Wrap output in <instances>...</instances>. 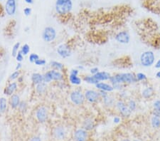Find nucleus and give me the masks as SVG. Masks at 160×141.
Here are the masks:
<instances>
[{"label":"nucleus","instance_id":"nucleus-1","mask_svg":"<svg viewBox=\"0 0 160 141\" xmlns=\"http://www.w3.org/2000/svg\"><path fill=\"white\" fill-rule=\"evenodd\" d=\"M110 81L114 85L116 83H135L137 82V78H136V75H134L133 73H120V74L114 76H111Z\"/></svg>","mask_w":160,"mask_h":141},{"label":"nucleus","instance_id":"nucleus-2","mask_svg":"<svg viewBox=\"0 0 160 141\" xmlns=\"http://www.w3.org/2000/svg\"><path fill=\"white\" fill-rule=\"evenodd\" d=\"M73 8L71 0H56V11L58 14L65 15L69 14Z\"/></svg>","mask_w":160,"mask_h":141},{"label":"nucleus","instance_id":"nucleus-3","mask_svg":"<svg viewBox=\"0 0 160 141\" xmlns=\"http://www.w3.org/2000/svg\"><path fill=\"white\" fill-rule=\"evenodd\" d=\"M140 63L144 67H150L155 61V55L152 51H146L140 56Z\"/></svg>","mask_w":160,"mask_h":141},{"label":"nucleus","instance_id":"nucleus-4","mask_svg":"<svg viewBox=\"0 0 160 141\" xmlns=\"http://www.w3.org/2000/svg\"><path fill=\"white\" fill-rule=\"evenodd\" d=\"M63 79V75L60 72L55 70H51L44 75V82L49 83L52 80L61 81Z\"/></svg>","mask_w":160,"mask_h":141},{"label":"nucleus","instance_id":"nucleus-5","mask_svg":"<svg viewBox=\"0 0 160 141\" xmlns=\"http://www.w3.org/2000/svg\"><path fill=\"white\" fill-rule=\"evenodd\" d=\"M56 37V31L51 27H48L43 32V39L46 42H51Z\"/></svg>","mask_w":160,"mask_h":141},{"label":"nucleus","instance_id":"nucleus-6","mask_svg":"<svg viewBox=\"0 0 160 141\" xmlns=\"http://www.w3.org/2000/svg\"><path fill=\"white\" fill-rule=\"evenodd\" d=\"M70 100L75 105H81L84 103L85 98V95L82 94L81 92L75 91L72 92L70 96Z\"/></svg>","mask_w":160,"mask_h":141},{"label":"nucleus","instance_id":"nucleus-7","mask_svg":"<svg viewBox=\"0 0 160 141\" xmlns=\"http://www.w3.org/2000/svg\"><path fill=\"white\" fill-rule=\"evenodd\" d=\"M115 40L120 44H128L130 41V36L128 32L126 31H122L116 34L115 36Z\"/></svg>","mask_w":160,"mask_h":141},{"label":"nucleus","instance_id":"nucleus-8","mask_svg":"<svg viewBox=\"0 0 160 141\" xmlns=\"http://www.w3.org/2000/svg\"><path fill=\"white\" fill-rule=\"evenodd\" d=\"M116 106L118 111H120V114H121L122 116L124 117H128L130 116L132 111L129 109L128 106H126V104H125L123 101H118L116 104Z\"/></svg>","mask_w":160,"mask_h":141},{"label":"nucleus","instance_id":"nucleus-9","mask_svg":"<svg viewBox=\"0 0 160 141\" xmlns=\"http://www.w3.org/2000/svg\"><path fill=\"white\" fill-rule=\"evenodd\" d=\"M6 12L9 16H12L16 13L17 2L16 0H7L5 6Z\"/></svg>","mask_w":160,"mask_h":141},{"label":"nucleus","instance_id":"nucleus-10","mask_svg":"<svg viewBox=\"0 0 160 141\" xmlns=\"http://www.w3.org/2000/svg\"><path fill=\"white\" fill-rule=\"evenodd\" d=\"M57 53L62 58H68L71 54V51L66 44H61L57 48Z\"/></svg>","mask_w":160,"mask_h":141},{"label":"nucleus","instance_id":"nucleus-11","mask_svg":"<svg viewBox=\"0 0 160 141\" xmlns=\"http://www.w3.org/2000/svg\"><path fill=\"white\" fill-rule=\"evenodd\" d=\"M100 94L93 90H88L85 93V98L90 103H95L99 99Z\"/></svg>","mask_w":160,"mask_h":141},{"label":"nucleus","instance_id":"nucleus-12","mask_svg":"<svg viewBox=\"0 0 160 141\" xmlns=\"http://www.w3.org/2000/svg\"><path fill=\"white\" fill-rule=\"evenodd\" d=\"M88 133L85 130L78 129L74 133V140L75 141H85L87 140Z\"/></svg>","mask_w":160,"mask_h":141},{"label":"nucleus","instance_id":"nucleus-13","mask_svg":"<svg viewBox=\"0 0 160 141\" xmlns=\"http://www.w3.org/2000/svg\"><path fill=\"white\" fill-rule=\"evenodd\" d=\"M36 116H37V120L40 123H44L47 119V111L44 107H40L38 108L36 113Z\"/></svg>","mask_w":160,"mask_h":141},{"label":"nucleus","instance_id":"nucleus-14","mask_svg":"<svg viewBox=\"0 0 160 141\" xmlns=\"http://www.w3.org/2000/svg\"><path fill=\"white\" fill-rule=\"evenodd\" d=\"M53 135L57 140H63L66 136V130L62 126L56 127L53 130Z\"/></svg>","mask_w":160,"mask_h":141},{"label":"nucleus","instance_id":"nucleus-15","mask_svg":"<svg viewBox=\"0 0 160 141\" xmlns=\"http://www.w3.org/2000/svg\"><path fill=\"white\" fill-rule=\"evenodd\" d=\"M95 86L97 88L100 89V91H103L112 92L114 90V88H113V86L105 83H98L96 84Z\"/></svg>","mask_w":160,"mask_h":141},{"label":"nucleus","instance_id":"nucleus-16","mask_svg":"<svg viewBox=\"0 0 160 141\" xmlns=\"http://www.w3.org/2000/svg\"><path fill=\"white\" fill-rule=\"evenodd\" d=\"M95 78L100 82V81H107L110 80V75L109 73L105 71H102V72H98V73H96L95 75H93Z\"/></svg>","mask_w":160,"mask_h":141},{"label":"nucleus","instance_id":"nucleus-17","mask_svg":"<svg viewBox=\"0 0 160 141\" xmlns=\"http://www.w3.org/2000/svg\"><path fill=\"white\" fill-rule=\"evenodd\" d=\"M17 83H15V82L9 84L8 86L5 88L4 94L8 96L12 95L14 93L15 91L17 90Z\"/></svg>","mask_w":160,"mask_h":141},{"label":"nucleus","instance_id":"nucleus-18","mask_svg":"<svg viewBox=\"0 0 160 141\" xmlns=\"http://www.w3.org/2000/svg\"><path fill=\"white\" fill-rule=\"evenodd\" d=\"M32 80L33 81V83L36 85L42 83L44 82V76L41 75L40 73H33L32 76Z\"/></svg>","mask_w":160,"mask_h":141},{"label":"nucleus","instance_id":"nucleus-19","mask_svg":"<svg viewBox=\"0 0 160 141\" xmlns=\"http://www.w3.org/2000/svg\"><path fill=\"white\" fill-rule=\"evenodd\" d=\"M154 90L152 87H147L144 88L142 91V96L144 99H149L154 95Z\"/></svg>","mask_w":160,"mask_h":141},{"label":"nucleus","instance_id":"nucleus-20","mask_svg":"<svg viewBox=\"0 0 160 141\" xmlns=\"http://www.w3.org/2000/svg\"><path fill=\"white\" fill-rule=\"evenodd\" d=\"M20 99L19 96L16 94H13L11 97V106L12 108H16L19 106Z\"/></svg>","mask_w":160,"mask_h":141},{"label":"nucleus","instance_id":"nucleus-21","mask_svg":"<svg viewBox=\"0 0 160 141\" xmlns=\"http://www.w3.org/2000/svg\"><path fill=\"white\" fill-rule=\"evenodd\" d=\"M69 80L70 83L74 85H80L81 83V79L78 76L77 74H74V73H70L69 76Z\"/></svg>","mask_w":160,"mask_h":141},{"label":"nucleus","instance_id":"nucleus-22","mask_svg":"<svg viewBox=\"0 0 160 141\" xmlns=\"http://www.w3.org/2000/svg\"><path fill=\"white\" fill-rule=\"evenodd\" d=\"M83 128L86 130H90L94 128V123L90 118H88L84 121Z\"/></svg>","mask_w":160,"mask_h":141},{"label":"nucleus","instance_id":"nucleus-23","mask_svg":"<svg viewBox=\"0 0 160 141\" xmlns=\"http://www.w3.org/2000/svg\"><path fill=\"white\" fill-rule=\"evenodd\" d=\"M84 81L88 83L95 84V85L99 83L98 81L95 78V77L94 76H85V78H84Z\"/></svg>","mask_w":160,"mask_h":141},{"label":"nucleus","instance_id":"nucleus-24","mask_svg":"<svg viewBox=\"0 0 160 141\" xmlns=\"http://www.w3.org/2000/svg\"><path fill=\"white\" fill-rule=\"evenodd\" d=\"M151 123L153 128H158L160 127V118L156 116H152V119H151Z\"/></svg>","mask_w":160,"mask_h":141},{"label":"nucleus","instance_id":"nucleus-25","mask_svg":"<svg viewBox=\"0 0 160 141\" xmlns=\"http://www.w3.org/2000/svg\"><path fill=\"white\" fill-rule=\"evenodd\" d=\"M6 100L4 98L0 99V113H3L6 111Z\"/></svg>","mask_w":160,"mask_h":141},{"label":"nucleus","instance_id":"nucleus-26","mask_svg":"<svg viewBox=\"0 0 160 141\" xmlns=\"http://www.w3.org/2000/svg\"><path fill=\"white\" fill-rule=\"evenodd\" d=\"M46 83H44V82H42V83L37 85V91L38 93H39V94H42V93H44L46 91Z\"/></svg>","mask_w":160,"mask_h":141},{"label":"nucleus","instance_id":"nucleus-27","mask_svg":"<svg viewBox=\"0 0 160 141\" xmlns=\"http://www.w3.org/2000/svg\"><path fill=\"white\" fill-rule=\"evenodd\" d=\"M136 78H137V81H144L147 80V77L143 73H138L136 74Z\"/></svg>","mask_w":160,"mask_h":141},{"label":"nucleus","instance_id":"nucleus-28","mask_svg":"<svg viewBox=\"0 0 160 141\" xmlns=\"http://www.w3.org/2000/svg\"><path fill=\"white\" fill-rule=\"evenodd\" d=\"M127 106H128L129 109L131 111H135L136 109V108H137V104H136V102L134 100H130V101L128 102V105H127Z\"/></svg>","mask_w":160,"mask_h":141},{"label":"nucleus","instance_id":"nucleus-29","mask_svg":"<svg viewBox=\"0 0 160 141\" xmlns=\"http://www.w3.org/2000/svg\"><path fill=\"white\" fill-rule=\"evenodd\" d=\"M19 47H20L19 42H17V44H15L14 45L12 48V56L14 57H16L17 53L19 52Z\"/></svg>","mask_w":160,"mask_h":141},{"label":"nucleus","instance_id":"nucleus-30","mask_svg":"<svg viewBox=\"0 0 160 141\" xmlns=\"http://www.w3.org/2000/svg\"><path fill=\"white\" fill-rule=\"evenodd\" d=\"M29 51H30V47H29V46L28 44H24L23 46L22 47V50H21V52H22V54L23 55H27L29 53Z\"/></svg>","mask_w":160,"mask_h":141},{"label":"nucleus","instance_id":"nucleus-31","mask_svg":"<svg viewBox=\"0 0 160 141\" xmlns=\"http://www.w3.org/2000/svg\"><path fill=\"white\" fill-rule=\"evenodd\" d=\"M51 64L53 67H54L55 68L58 70H61L63 68V65L61 63L57 62V61H51Z\"/></svg>","mask_w":160,"mask_h":141},{"label":"nucleus","instance_id":"nucleus-32","mask_svg":"<svg viewBox=\"0 0 160 141\" xmlns=\"http://www.w3.org/2000/svg\"><path fill=\"white\" fill-rule=\"evenodd\" d=\"M39 58V56L37 54H32L29 56V61L32 63H35Z\"/></svg>","mask_w":160,"mask_h":141},{"label":"nucleus","instance_id":"nucleus-33","mask_svg":"<svg viewBox=\"0 0 160 141\" xmlns=\"http://www.w3.org/2000/svg\"><path fill=\"white\" fill-rule=\"evenodd\" d=\"M153 108H154V110L160 111V99L154 101L153 104Z\"/></svg>","mask_w":160,"mask_h":141},{"label":"nucleus","instance_id":"nucleus-34","mask_svg":"<svg viewBox=\"0 0 160 141\" xmlns=\"http://www.w3.org/2000/svg\"><path fill=\"white\" fill-rule=\"evenodd\" d=\"M46 61L45 60L40 59V58H39L37 61H35V64L37 65V66H44V65L46 64Z\"/></svg>","mask_w":160,"mask_h":141},{"label":"nucleus","instance_id":"nucleus-35","mask_svg":"<svg viewBox=\"0 0 160 141\" xmlns=\"http://www.w3.org/2000/svg\"><path fill=\"white\" fill-rule=\"evenodd\" d=\"M19 72L18 71V70H17V71L14 72V73L10 76L9 78L11 79V80H14V79L17 78L19 77Z\"/></svg>","mask_w":160,"mask_h":141},{"label":"nucleus","instance_id":"nucleus-36","mask_svg":"<svg viewBox=\"0 0 160 141\" xmlns=\"http://www.w3.org/2000/svg\"><path fill=\"white\" fill-rule=\"evenodd\" d=\"M16 58H17V61H19V62H21V61L23 60V54H22L21 51H19V52L17 53V54L16 56Z\"/></svg>","mask_w":160,"mask_h":141},{"label":"nucleus","instance_id":"nucleus-37","mask_svg":"<svg viewBox=\"0 0 160 141\" xmlns=\"http://www.w3.org/2000/svg\"><path fill=\"white\" fill-rule=\"evenodd\" d=\"M24 13L26 16H29V15L31 14V13H32V9H31V8L29 7L25 8L24 9Z\"/></svg>","mask_w":160,"mask_h":141},{"label":"nucleus","instance_id":"nucleus-38","mask_svg":"<svg viewBox=\"0 0 160 141\" xmlns=\"http://www.w3.org/2000/svg\"><path fill=\"white\" fill-rule=\"evenodd\" d=\"M98 70H99V69H98V68H96V67H95V68H92V69H91L90 70V73H92V74H93V75H95L96 74V73H98Z\"/></svg>","mask_w":160,"mask_h":141},{"label":"nucleus","instance_id":"nucleus-39","mask_svg":"<svg viewBox=\"0 0 160 141\" xmlns=\"http://www.w3.org/2000/svg\"><path fill=\"white\" fill-rule=\"evenodd\" d=\"M153 116L160 118V111H156V110H153Z\"/></svg>","mask_w":160,"mask_h":141},{"label":"nucleus","instance_id":"nucleus-40","mask_svg":"<svg viewBox=\"0 0 160 141\" xmlns=\"http://www.w3.org/2000/svg\"><path fill=\"white\" fill-rule=\"evenodd\" d=\"M30 141H41V137H39L38 136H34L31 138Z\"/></svg>","mask_w":160,"mask_h":141},{"label":"nucleus","instance_id":"nucleus-41","mask_svg":"<svg viewBox=\"0 0 160 141\" xmlns=\"http://www.w3.org/2000/svg\"><path fill=\"white\" fill-rule=\"evenodd\" d=\"M113 121H114V123H120V118H119V117H118V116L115 117V118H114V119H113Z\"/></svg>","mask_w":160,"mask_h":141},{"label":"nucleus","instance_id":"nucleus-42","mask_svg":"<svg viewBox=\"0 0 160 141\" xmlns=\"http://www.w3.org/2000/svg\"><path fill=\"white\" fill-rule=\"evenodd\" d=\"M155 66L156 68H160V59H159L156 61L155 63V66Z\"/></svg>","mask_w":160,"mask_h":141},{"label":"nucleus","instance_id":"nucleus-43","mask_svg":"<svg viewBox=\"0 0 160 141\" xmlns=\"http://www.w3.org/2000/svg\"><path fill=\"white\" fill-rule=\"evenodd\" d=\"M25 2H27V4H33L34 1L33 0H24Z\"/></svg>","mask_w":160,"mask_h":141},{"label":"nucleus","instance_id":"nucleus-44","mask_svg":"<svg viewBox=\"0 0 160 141\" xmlns=\"http://www.w3.org/2000/svg\"><path fill=\"white\" fill-rule=\"evenodd\" d=\"M156 78H160V70H159V71L156 72Z\"/></svg>","mask_w":160,"mask_h":141},{"label":"nucleus","instance_id":"nucleus-45","mask_svg":"<svg viewBox=\"0 0 160 141\" xmlns=\"http://www.w3.org/2000/svg\"><path fill=\"white\" fill-rule=\"evenodd\" d=\"M21 66H21L20 63H19V64L17 65V66L16 67V70H19V68H21Z\"/></svg>","mask_w":160,"mask_h":141},{"label":"nucleus","instance_id":"nucleus-46","mask_svg":"<svg viewBox=\"0 0 160 141\" xmlns=\"http://www.w3.org/2000/svg\"><path fill=\"white\" fill-rule=\"evenodd\" d=\"M122 141H130V140H128V139H124V140H123Z\"/></svg>","mask_w":160,"mask_h":141},{"label":"nucleus","instance_id":"nucleus-47","mask_svg":"<svg viewBox=\"0 0 160 141\" xmlns=\"http://www.w3.org/2000/svg\"><path fill=\"white\" fill-rule=\"evenodd\" d=\"M135 141H140V140H135Z\"/></svg>","mask_w":160,"mask_h":141}]
</instances>
